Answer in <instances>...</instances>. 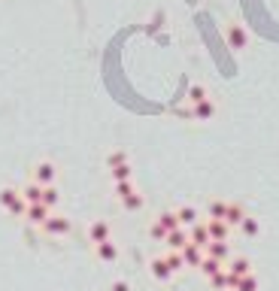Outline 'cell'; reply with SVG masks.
Masks as SVG:
<instances>
[{
    "instance_id": "obj_1",
    "label": "cell",
    "mask_w": 279,
    "mask_h": 291,
    "mask_svg": "<svg viewBox=\"0 0 279 291\" xmlns=\"http://www.w3.org/2000/svg\"><path fill=\"white\" fill-rule=\"evenodd\" d=\"M0 203L6 206V212L9 215H24L27 212V200H24V194L21 191H15V188H0Z\"/></svg>"
},
{
    "instance_id": "obj_2",
    "label": "cell",
    "mask_w": 279,
    "mask_h": 291,
    "mask_svg": "<svg viewBox=\"0 0 279 291\" xmlns=\"http://www.w3.org/2000/svg\"><path fill=\"white\" fill-rule=\"evenodd\" d=\"M43 231H46L49 237H67V234L73 231V225H70L67 215H49L46 225H43Z\"/></svg>"
},
{
    "instance_id": "obj_3",
    "label": "cell",
    "mask_w": 279,
    "mask_h": 291,
    "mask_svg": "<svg viewBox=\"0 0 279 291\" xmlns=\"http://www.w3.org/2000/svg\"><path fill=\"white\" fill-rule=\"evenodd\" d=\"M85 237H88V243H103V240H112V228L106 218H94L85 231Z\"/></svg>"
},
{
    "instance_id": "obj_4",
    "label": "cell",
    "mask_w": 279,
    "mask_h": 291,
    "mask_svg": "<svg viewBox=\"0 0 279 291\" xmlns=\"http://www.w3.org/2000/svg\"><path fill=\"white\" fill-rule=\"evenodd\" d=\"M94 258L103 261V264H115L118 261V246L112 240H103V243H94Z\"/></svg>"
},
{
    "instance_id": "obj_5",
    "label": "cell",
    "mask_w": 279,
    "mask_h": 291,
    "mask_svg": "<svg viewBox=\"0 0 279 291\" xmlns=\"http://www.w3.org/2000/svg\"><path fill=\"white\" fill-rule=\"evenodd\" d=\"M55 176H58V170L52 161H39L33 167V182H39V185H55Z\"/></svg>"
},
{
    "instance_id": "obj_6",
    "label": "cell",
    "mask_w": 279,
    "mask_h": 291,
    "mask_svg": "<svg viewBox=\"0 0 279 291\" xmlns=\"http://www.w3.org/2000/svg\"><path fill=\"white\" fill-rule=\"evenodd\" d=\"M49 215H52V212H49L46 203H27V212H24L27 222H30V225H39V228L46 225V218H49Z\"/></svg>"
},
{
    "instance_id": "obj_7",
    "label": "cell",
    "mask_w": 279,
    "mask_h": 291,
    "mask_svg": "<svg viewBox=\"0 0 279 291\" xmlns=\"http://www.w3.org/2000/svg\"><path fill=\"white\" fill-rule=\"evenodd\" d=\"M43 188H46V185H39V182H30V185L21 188V194H24L27 203H43Z\"/></svg>"
},
{
    "instance_id": "obj_8",
    "label": "cell",
    "mask_w": 279,
    "mask_h": 291,
    "mask_svg": "<svg viewBox=\"0 0 279 291\" xmlns=\"http://www.w3.org/2000/svg\"><path fill=\"white\" fill-rule=\"evenodd\" d=\"M228 43H231L234 49H243V46H246V30H243L240 24L228 27Z\"/></svg>"
},
{
    "instance_id": "obj_9",
    "label": "cell",
    "mask_w": 279,
    "mask_h": 291,
    "mask_svg": "<svg viewBox=\"0 0 279 291\" xmlns=\"http://www.w3.org/2000/svg\"><path fill=\"white\" fill-rule=\"evenodd\" d=\"M182 261H185V264H204L201 246H194V243H191V246H185V249H182Z\"/></svg>"
},
{
    "instance_id": "obj_10",
    "label": "cell",
    "mask_w": 279,
    "mask_h": 291,
    "mask_svg": "<svg viewBox=\"0 0 279 291\" xmlns=\"http://www.w3.org/2000/svg\"><path fill=\"white\" fill-rule=\"evenodd\" d=\"M152 273H155L158 279H167V276L173 273V267H170L167 258H164V261H161V258H155V261H152Z\"/></svg>"
},
{
    "instance_id": "obj_11",
    "label": "cell",
    "mask_w": 279,
    "mask_h": 291,
    "mask_svg": "<svg viewBox=\"0 0 279 291\" xmlns=\"http://www.w3.org/2000/svg\"><path fill=\"white\" fill-rule=\"evenodd\" d=\"M167 243H170V249H185V246H188V237L176 228V231H170V234H167Z\"/></svg>"
},
{
    "instance_id": "obj_12",
    "label": "cell",
    "mask_w": 279,
    "mask_h": 291,
    "mask_svg": "<svg viewBox=\"0 0 279 291\" xmlns=\"http://www.w3.org/2000/svg\"><path fill=\"white\" fill-rule=\"evenodd\" d=\"M158 225H161V228L170 234V231H176V228H179V215H173V212H164L161 218H158Z\"/></svg>"
},
{
    "instance_id": "obj_13",
    "label": "cell",
    "mask_w": 279,
    "mask_h": 291,
    "mask_svg": "<svg viewBox=\"0 0 279 291\" xmlns=\"http://www.w3.org/2000/svg\"><path fill=\"white\" fill-rule=\"evenodd\" d=\"M58 200H61V194H58V188H55V185H46V188H43V203H46V206L52 209V206H55Z\"/></svg>"
},
{
    "instance_id": "obj_14",
    "label": "cell",
    "mask_w": 279,
    "mask_h": 291,
    "mask_svg": "<svg viewBox=\"0 0 279 291\" xmlns=\"http://www.w3.org/2000/svg\"><path fill=\"white\" fill-rule=\"evenodd\" d=\"M207 240H210V228H194L191 231V243L194 246H207Z\"/></svg>"
},
{
    "instance_id": "obj_15",
    "label": "cell",
    "mask_w": 279,
    "mask_h": 291,
    "mask_svg": "<svg viewBox=\"0 0 279 291\" xmlns=\"http://www.w3.org/2000/svg\"><path fill=\"white\" fill-rule=\"evenodd\" d=\"M201 119H207V116H213L216 113V106H213V100H197V109H194Z\"/></svg>"
},
{
    "instance_id": "obj_16",
    "label": "cell",
    "mask_w": 279,
    "mask_h": 291,
    "mask_svg": "<svg viewBox=\"0 0 279 291\" xmlns=\"http://www.w3.org/2000/svg\"><path fill=\"white\" fill-rule=\"evenodd\" d=\"M225 222H231V225H240V222H243V209H240V206H228V212H225Z\"/></svg>"
},
{
    "instance_id": "obj_17",
    "label": "cell",
    "mask_w": 279,
    "mask_h": 291,
    "mask_svg": "<svg viewBox=\"0 0 279 291\" xmlns=\"http://www.w3.org/2000/svg\"><path fill=\"white\" fill-rule=\"evenodd\" d=\"M112 188H115V197H128V194H134V185H131V182H112Z\"/></svg>"
},
{
    "instance_id": "obj_18",
    "label": "cell",
    "mask_w": 279,
    "mask_h": 291,
    "mask_svg": "<svg viewBox=\"0 0 279 291\" xmlns=\"http://www.w3.org/2000/svg\"><path fill=\"white\" fill-rule=\"evenodd\" d=\"M128 179H131V164L115 167V170H112V182H128Z\"/></svg>"
},
{
    "instance_id": "obj_19",
    "label": "cell",
    "mask_w": 279,
    "mask_h": 291,
    "mask_svg": "<svg viewBox=\"0 0 279 291\" xmlns=\"http://www.w3.org/2000/svg\"><path fill=\"white\" fill-rule=\"evenodd\" d=\"M210 237H216V240H225V225L219 222V218H213V222H210Z\"/></svg>"
},
{
    "instance_id": "obj_20",
    "label": "cell",
    "mask_w": 279,
    "mask_h": 291,
    "mask_svg": "<svg viewBox=\"0 0 279 291\" xmlns=\"http://www.w3.org/2000/svg\"><path fill=\"white\" fill-rule=\"evenodd\" d=\"M122 200H125V209H140V206H143V197H140L137 191L128 194V197H122Z\"/></svg>"
},
{
    "instance_id": "obj_21",
    "label": "cell",
    "mask_w": 279,
    "mask_h": 291,
    "mask_svg": "<svg viewBox=\"0 0 279 291\" xmlns=\"http://www.w3.org/2000/svg\"><path fill=\"white\" fill-rule=\"evenodd\" d=\"M106 164H109L112 170H115V167H125V164H128V161H125V152H112V155L106 158Z\"/></svg>"
},
{
    "instance_id": "obj_22",
    "label": "cell",
    "mask_w": 279,
    "mask_h": 291,
    "mask_svg": "<svg viewBox=\"0 0 279 291\" xmlns=\"http://www.w3.org/2000/svg\"><path fill=\"white\" fill-rule=\"evenodd\" d=\"M210 255H213V258H216V261H222V258H225V255H228V246H225V243L219 240L216 246H210Z\"/></svg>"
},
{
    "instance_id": "obj_23",
    "label": "cell",
    "mask_w": 279,
    "mask_h": 291,
    "mask_svg": "<svg viewBox=\"0 0 279 291\" xmlns=\"http://www.w3.org/2000/svg\"><path fill=\"white\" fill-rule=\"evenodd\" d=\"M246 270H249V264H246V261H243V258H237V261H234V264H231V273H234V276H243V273H246Z\"/></svg>"
},
{
    "instance_id": "obj_24",
    "label": "cell",
    "mask_w": 279,
    "mask_h": 291,
    "mask_svg": "<svg viewBox=\"0 0 279 291\" xmlns=\"http://www.w3.org/2000/svg\"><path fill=\"white\" fill-rule=\"evenodd\" d=\"M179 222H182V225H194V209H191V206L179 209Z\"/></svg>"
},
{
    "instance_id": "obj_25",
    "label": "cell",
    "mask_w": 279,
    "mask_h": 291,
    "mask_svg": "<svg viewBox=\"0 0 279 291\" xmlns=\"http://www.w3.org/2000/svg\"><path fill=\"white\" fill-rule=\"evenodd\" d=\"M237 288H240V291H255V279H252V276H246V279L237 282Z\"/></svg>"
},
{
    "instance_id": "obj_26",
    "label": "cell",
    "mask_w": 279,
    "mask_h": 291,
    "mask_svg": "<svg viewBox=\"0 0 279 291\" xmlns=\"http://www.w3.org/2000/svg\"><path fill=\"white\" fill-rule=\"evenodd\" d=\"M109 291H131V285H128L125 279H115V282L109 285Z\"/></svg>"
},
{
    "instance_id": "obj_27",
    "label": "cell",
    "mask_w": 279,
    "mask_h": 291,
    "mask_svg": "<svg viewBox=\"0 0 279 291\" xmlns=\"http://www.w3.org/2000/svg\"><path fill=\"white\" fill-rule=\"evenodd\" d=\"M243 231H246V234H258V228H255V222H246V225H243Z\"/></svg>"
}]
</instances>
